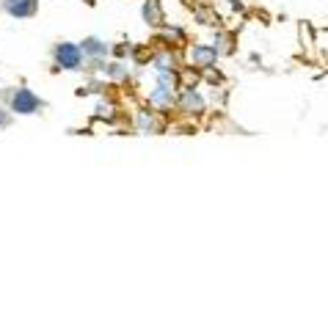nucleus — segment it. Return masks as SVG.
<instances>
[{
  "mask_svg": "<svg viewBox=\"0 0 328 325\" xmlns=\"http://www.w3.org/2000/svg\"><path fill=\"white\" fill-rule=\"evenodd\" d=\"M58 64L67 69H77L80 66V50L75 44H61L58 47Z\"/></svg>",
  "mask_w": 328,
  "mask_h": 325,
  "instance_id": "1",
  "label": "nucleus"
},
{
  "mask_svg": "<svg viewBox=\"0 0 328 325\" xmlns=\"http://www.w3.org/2000/svg\"><path fill=\"white\" fill-rule=\"evenodd\" d=\"M36 108H39V99H36L31 91H17V97H14V111L17 113H34Z\"/></svg>",
  "mask_w": 328,
  "mask_h": 325,
  "instance_id": "2",
  "label": "nucleus"
},
{
  "mask_svg": "<svg viewBox=\"0 0 328 325\" xmlns=\"http://www.w3.org/2000/svg\"><path fill=\"white\" fill-rule=\"evenodd\" d=\"M6 9L14 17H31L36 11V0H6Z\"/></svg>",
  "mask_w": 328,
  "mask_h": 325,
  "instance_id": "3",
  "label": "nucleus"
},
{
  "mask_svg": "<svg viewBox=\"0 0 328 325\" xmlns=\"http://www.w3.org/2000/svg\"><path fill=\"white\" fill-rule=\"evenodd\" d=\"M193 58H196V61H202V64H210V61H212V50H196V52H193Z\"/></svg>",
  "mask_w": 328,
  "mask_h": 325,
  "instance_id": "4",
  "label": "nucleus"
},
{
  "mask_svg": "<svg viewBox=\"0 0 328 325\" xmlns=\"http://www.w3.org/2000/svg\"><path fill=\"white\" fill-rule=\"evenodd\" d=\"M0 121H3V119H0Z\"/></svg>",
  "mask_w": 328,
  "mask_h": 325,
  "instance_id": "5",
  "label": "nucleus"
}]
</instances>
